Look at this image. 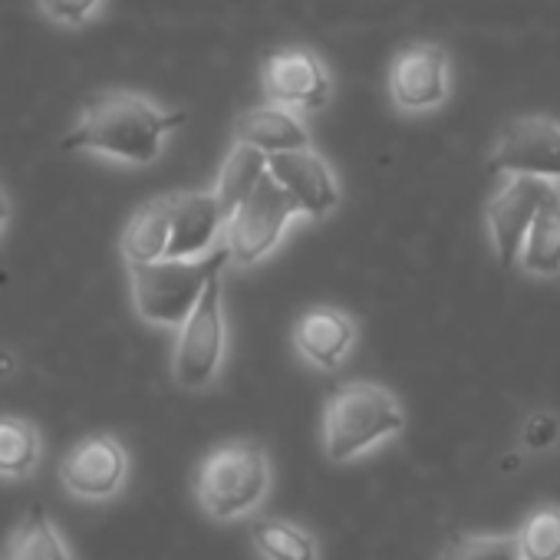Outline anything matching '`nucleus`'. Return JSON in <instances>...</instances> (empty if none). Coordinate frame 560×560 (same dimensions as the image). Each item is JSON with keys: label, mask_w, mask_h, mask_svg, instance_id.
I'll return each instance as SVG.
<instances>
[{"label": "nucleus", "mask_w": 560, "mask_h": 560, "mask_svg": "<svg viewBox=\"0 0 560 560\" xmlns=\"http://www.w3.org/2000/svg\"><path fill=\"white\" fill-rule=\"evenodd\" d=\"M185 126V109L165 106L149 93L113 86L86 96L77 109L73 126L63 136V149L90 155L122 168L155 165L168 139Z\"/></svg>", "instance_id": "nucleus-1"}, {"label": "nucleus", "mask_w": 560, "mask_h": 560, "mask_svg": "<svg viewBox=\"0 0 560 560\" xmlns=\"http://www.w3.org/2000/svg\"><path fill=\"white\" fill-rule=\"evenodd\" d=\"M406 429L402 402L373 380H353L330 389L324 406V452L334 465L357 462Z\"/></svg>", "instance_id": "nucleus-2"}, {"label": "nucleus", "mask_w": 560, "mask_h": 560, "mask_svg": "<svg viewBox=\"0 0 560 560\" xmlns=\"http://www.w3.org/2000/svg\"><path fill=\"white\" fill-rule=\"evenodd\" d=\"M231 254L221 244L198 260H155V264H126L132 311L142 324L159 330H178L188 314L198 307L208 280L228 267Z\"/></svg>", "instance_id": "nucleus-3"}, {"label": "nucleus", "mask_w": 560, "mask_h": 560, "mask_svg": "<svg viewBox=\"0 0 560 560\" xmlns=\"http://www.w3.org/2000/svg\"><path fill=\"white\" fill-rule=\"evenodd\" d=\"M270 478V455L257 442H224L201 458L195 471V501L205 517L231 524L247 517L267 498Z\"/></svg>", "instance_id": "nucleus-4"}, {"label": "nucleus", "mask_w": 560, "mask_h": 560, "mask_svg": "<svg viewBox=\"0 0 560 560\" xmlns=\"http://www.w3.org/2000/svg\"><path fill=\"white\" fill-rule=\"evenodd\" d=\"M224 273V270H221ZM221 273L208 280V288L188 320L175 330L172 347V380L185 393L208 389L228 357V320H224V284Z\"/></svg>", "instance_id": "nucleus-5"}, {"label": "nucleus", "mask_w": 560, "mask_h": 560, "mask_svg": "<svg viewBox=\"0 0 560 560\" xmlns=\"http://www.w3.org/2000/svg\"><path fill=\"white\" fill-rule=\"evenodd\" d=\"M298 218H301V211H298L294 198L267 172V178L228 214L224 247H228L231 260L237 267L260 264L264 257H270L280 247V241L288 237V231Z\"/></svg>", "instance_id": "nucleus-6"}, {"label": "nucleus", "mask_w": 560, "mask_h": 560, "mask_svg": "<svg viewBox=\"0 0 560 560\" xmlns=\"http://www.w3.org/2000/svg\"><path fill=\"white\" fill-rule=\"evenodd\" d=\"M132 475V455L116 432H90L77 439L60 465L57 481L77 504H113L122 498Z\"/></svg>", "instance_id": "nucleus-7"}, {"label": "nucleus", "mask_w": 560, "mask_h": 560, "mask_svg": "<svg viewBox=\"0 0 560 560\" xmlns=\"http://www.w3.org/2000/svg\"><path fill=\"white\" fill-rule=\"evenodd\" d=\"M389 103L406 113H435L452 96V60L442 44L412 40L393 54L389 77H386Z\"/></svg>", "instance_id": "nucleus-8"}, {"label": "nucleus", "mask_w": 560, "mask_h": 560, "mask_svg": "<svg viewBox=\"0 0 560 560\" xmlns=\"http://www.w3.org/2000/svg\"><path fill=\"white\" fill-rule=\"evenodd\" d=\"M260 86L267 103L298 113H320L334 100V77L320 54L311 47H280L267 57L260 70Z\"/></svg>", "instance_id": "nucleus-9"}, {"label": "nucleus", "mask_w": 560, "mask_h": 560, "mask_svg": "<svg viewBox=\"0 0 560 560\" xmlns=\"http://www.w3.org/2000/svg\"><path fill=\"white\" fill-rule=\"evenodd\" d=\"M498 175H534L560 182V122L550 116H517L511 119L488 155Z\"/></svg>", "instance_id": "nucleus-10"}, {"label": "nucleus", "mask_w": 560, "mask_h": 560, "mask_svg": "<svg viewBox=\"0 0 560 560\" xmlns=\"http://www.w3.org/2000/svg\"><path fill=\"white\" fill-rule=\"evenodd\" d=\"M553 182L534 175H504V185L485 205V231L501 267H514L521 244L540 211V201Z\"/></svg>", "instance_id": "nucleus-11"}, {"label": "nucleus", "mask_w": 560, "mask_h": 560, "mask_svg": "<svg viewBox=\"0 0 560 560\" xmlns=\"http://www.w3.org/2000/svg\"><path fill=\"white\" fill-rule=\"evenodd\" d=\"M267 168H270L273 182L294 198L301 218L324 221L343 201L340 178H337L334 165L314 145L294 149V152H273V155H267Z\"/></svg>", "instance_id": "nucleus-12"}, {"label": "nucleus", "mask_w": 560, "mask_h": 560, "mask_svg": "<svg viewBox=\"0 0 560 560\" xmlns=\"http://www.w3.org/2000/svg\"><path fill=\"white\" fill-rule=\"evenodd\" d=\"M228 208L214 188L172 191V244L168 257L198 260L224 244ZM165 257V260H168Z\"/></svg>", "instance_id": "nucleus-13"}, {"label": "nucleus", "mask_w": 560, "mask_h": 560, "mask_svg": "<svg viewBox=\"0 0 560 560\" xmlns=\"http://www.w3.org/2000/svg\"><path fill=\"white\" fill-rule=\"evenodd\" d=\"M357 337H360L357 320L347 311H340L334 304H314L294 320L291 343L307 366H314L320 373H334L353 353Z\"/></svg>", "instance_id": "nucleus-14"}, {"label": "nucleus", "mask_w": 560, "mask_h": 560, "mask_svg": "<svg viewBox=\"0 0 560 560\" xmlns=\"http://www.w3.org/2000/svg\"><path fill=\"white\" fill-rule=\"evenodd\" d=\"M234 139L237 142H250V145L264 149L267 155L311 149V129L301 119V113L288 109V106H277V103H264V106L244 109L234 119Z\"/></svg>", "instance_id": "nucleus-15"}, {"label": "nucleus", "mask_w": 560, "mask_h": 560, "mask_svg": "<svg viewBox=\"0 0 560 560\" xmlns=\"http://www.w3.org/2000/svg\"><path fill=\"white\" fill-rule=\"evenodd\" d=\"M168 244H172V191L142 201L129 214L119 234V254L126 264H155L168 257Z\"/></svg>", "instance_id": "nucleus-16"}, {"label": "nucleus", "mask_w": 560, "mask_h": 560, "mask_svg": "<svg viewBox=\"0 0 560 560\" xmlns=\"http://www.w3.org/2000/svg\"><path fill=\"white\" fill-rule=\"evenodd\" d=\"M47 458L44 429L31 416L0 412V485H24L37 478Z\"/></svg>", "instance_id": "nucleus-17"}, {"label": "nucleus", "mask_w": 560, "mask_h": 560, "mask_svg": "<svg viewBox=\"0 0 560 560\" xmlns=\"http://www.w3.org/2000/svg\"><path fill=\"white\" fill-rule=\"evenodd\" d=\"M0 560H77V550L47 508L31 504L11 527Z\"/></svg>", "instance_id": "nucleus-18"}, {"label": "nucleus", "mask_w": 560, "mask_h": 560, "mask_svg": "<svg viewBox=\"0 0 560 560\" xmlns=\"http://www.w3.org/2000/svg\"><path fill=\"white\" fill-rule=\"evenodd\" d=\"M517 267L527 277H540V280L560 277V188L557 182L547 188L540 201V211L521 244Z\"/></svg>", "instance_id": "nucleus-19"}, {"label": "nucleus", "mask_w": 560, "mask_h": 560, "mask_svg": "<svg viewBox=\"0 0 560 560\" xmlns=\"http://www.w3.org/2000/svg\"><path fill=\"white\" fill-rule=\"evenodd\" d=\"M250 544L260 560H320L317 537L288 517L257 521L250 527Z\"/></svg>", "instance_id": "nucleus-20"}, {"label": "nucleus", "mask_w": 560, "mask_h": 560, "mask_svg": "<svg viewBox=\"0 0 560 560\" xmlns=\"http://www.w3.org/2000/svg\"><path fill=\"white\" fill-rule=\"evenodd\" d=\"M267 172H270L267 168V152L257 149V145H250V142H237L234 139V145L224 155L221 172H218V178H214L211 188L218 191V198L224 201V208L231 214V208L241 205L267 178Z\"/></svg>", "instance_id": "nucleus-21"}, {"label": "nucleus", "mask_w": 560, "mask_h": 560, "mask_svg": "<svg viewBox=\"0 0 560 560\" xmlns=\"http://www.w3.org/2000/svg\"><path fill=\"white\" fill-rule=\"evenodd\" d=\"M521 560H560V508L544 504L514 530Z\"/></svg>", "instance_id": "nucleus-22"}, {"label": "nucleus", "mask_w": 560, "mask_h": 560, "mask_svg": "<svg viewBox=\"0 0 560 560\" xmlns=\"http://www.w3.org/2000/svg\"><path fill=\"white\" fill-rule=\"evenodd\" d=\"M435 560H521L517 534H462L448 540Z\"/></svg>", "instance_id": "nucleus-23"}, {"label": "nucleus", "mask_w": 560, "mask_h": 560, "mask_svg": "<svg viewBox=\"0 0 560 560\" xmlns=\"http://www.w3.org/2000/svg\"><path fill=\"white\" fill-rule=\"evenodd\" d=\"M106 4H109V0H34V11L50 27L77 34V31L90 27L93 21H100Z\"/></svg>", "instance_id": "nucleus-24"}, {"label": "nucleus", "mask_w": 560, "mask_h": 560, "mask_svg": "<svg viewBox=\"0 0 560 560\" xmlns=\"http://www.w3.org/2000/svg\"><path fill=\"white\" fill-rule=\"evenodd\" d=\"M560 439V419L550 412H530L521 425V445L530 452H547Z\"/></svg>", "instance_id": "nucleus-25"}, {"label": "nucleus", "mask_w": 560, "mask_h": 560, "mask_svg": "<svg viewBox=\"0 0 560 560\" xmlns=\"http://www.w3.org/2000/svg\"><path fill=\"white\" fill-rule=\"evenodd\" d=\"M18 373H21V357H18V350H11V347L0 343V383H11Z\"/></svg>", "instance_id": "nucleus-26"}, {"label": "nucleus", "mask_w": 560, "mask_h": 560, "mask_svg": "<svg viewBox=\"0 0 560 560\" xmlns=\"http://www.w3.org/2000/svg\"><path fill=\"white\" fill-rule=\"evenodd\" d=\"M11 221H14V201H11V191H8V185L0 182V237L8 234Z\"/></svg>", "instance_id": "nucleus-27"}, {"label": "nucleus", "mask_w": 560, "mask_h": 560, "mask_svg": "<svg viewBox=\"0 0 560 560\" xmlns=\"http://www.w3.org/2000/svg\"><path fill=\"white\" fill-rule=\"evenodd\" d=\"M517 465H521V458H517V455L501 458V471H517Z\"/></svg>", "instance_id": "nucleus-28"}]
</instances>
